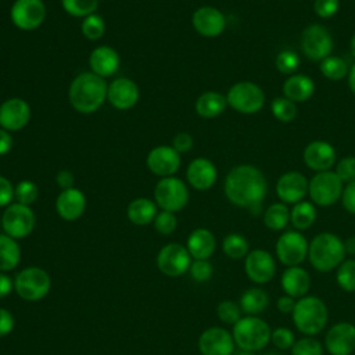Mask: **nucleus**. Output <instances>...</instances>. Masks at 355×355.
Wrapping results in <instances>:
<instances>
[{
  "instance_id": "1",
  "label": "nucleus",
  "mask_w": 355,
  "mask_h": 355,
  "mask_svg": "<svg viewBox=\"0 0 355 355\" xmlns=\"http://www.w3.org/2000/svg\"><path fill=\"white\" fill-rule=\"evenodd\" d=\"M268 184L263 173L254 165H237L225 179V194L227 200L241 208H247L252 215L262 209Z\"/></svg>"
},
{
  "instance_id": "2",
  "label": "nucleus",
  "mask_w": 355,
  "mask_h": 355,
  "mask_svg": "<svg viewBox=\"0 0 355 355\" xmlns=\"http://www.w3.org/2000/svg\"><path fill=\"white\" fill-rule=\"evenodd\" d=\"M108 85L104 78L90 72H82L73 78L68 89V100L80 114L97 111L107 100Z\"/></svg>"
},
{
  "instance_id": "3",
  "label": "nucleus",
  "mask_w": 355,
  "mask_h": 355,
  "mask_svg": "<svg viewBox=\"0 0 355 355\" xmlns=\"http://www.w3.org/2000/svg\"><path fill=\"white\" fill-rule=\"evenodd\" d=\"M344 258V241L330 232L316 234L309 243L308 259L319 272H330L334 268H338Z\"/></svg>"
},
{
  "instance_id": "4",
  "label": "nucleus",
  "mask_w": 355,
  "mask_h": 355,
  "mask_svg": "<svg viewBox=\"0 0 355 355\" xmlns=\"http://www.w3.org/2000/svg\"><path fill=\"white\" fill-rule=\"evenodd\" d=\"M291 315L295 327L305 336L320 333L329 318L326 304L315 295H305L297 300Z\"/></svg>"
},
{
  "instance_id": "5",
  "label": "nucleus",
  "mask_w": 355,
  "mask_h": 355,
  "mask_svg": "<svg viewBox=\"0 0 355 355\" xmlns=\"http://www.w3.org/2000/svg\"><path fill=\"white\" fill-rule=\"evenodd\" d=\"M272 330L269 324L258 316L240 318L239 322L233 324V340L241 351H259L266 347L270 341Z\"/></svg>"
},
{
  "instance_id": "6",
  "label": "nucleus",
  "mask_w": 355,
  "mask_h": 355,
  "mask_svg": "<svg viewBox=\"0 0 355 355\" xmlns=\"http://www.w3.org/2000/svg\"><path fill=\"white\" fill-rule=\"evenodd\" d=\"M344 183L334 171L316 172L308 183V196L311 201L320 207L336 204L343 194Z\"/></svg>"
},
{
  "instance_id": "7",
  "label": "nucleus",
  "mask_w": 355,
  "mask_h": 355,
  "mask_svg": "<svg viewBox=\"0 0 355 355\" xmlns=\"http://www.w3.org/2000/svg\"><path fill=\"white\" fill-rule=\"evenodd\" d=\"M227 105L240 114H255L265 104L263 90L254 82L241 80L234 83L226 94Z\"/></svg>"
},
{
  "instance_id": "8",
  "label": "nucleus",
  "mask_w": 355,
  "mask_h": 355,
  "mask_svg": "<svg viewBox=\"0 0 355 355\" xmlns=\"http://www.w3.org/2000/svg\"><path fill=\"white\" fill-rule=\"evenodd\" d=\"M51 286L49 273L44 269L31 266L22 269L14 282L18 295L26 301H39L47 295Z\"/></svg>"
},
{
  "instance_id": "9",
  "label": "nucleus",
  "mask_w": 355,
  "mask_h": 355,
  "mask_svg": "<svg viewBox=\"0 0 355 355\" xmlns=\"http://www.w3.org/2000/svg\"><path fill=\"white\" fill-rule=\"evenodd\" d=\"M300 46L308 60L320 62L326 57L331 55L333 37L326 26L312 24L302 31Z\"/></svg>"
},
{
  "instance_id": "10",
  "label": "nucleus",
  "mask_w": 355,
  "mask_h": 355,
  "mask_svg": "<svg viewBox=\"0 0 355 355\" xmlns=\"http://www.w3.org/2000/svg\"><path fill=\"white\" fill-rule=\"evenodd\" d=\"M155 204L162 211L176 212L186 207L189 201L187 186L176 176L161 178L154 189Z\"/></svg>"
},
{
  "instance_id": "11",
  "label": "nucleus",
  "mask_w": 355,
  "mask_h": 355,
  "mask_svg": "<svg viewBox=\"0 0 355 355\" xmlns=\"http://www.w3.org/2000/svg\"><path fill=\"white\" fill-rule=\"evenodd\" d=\"M35 220V214L29 205L14 202L6 208L1 216V226L7 236L24 239L33 230Z\"/></svg>"
},
{
  "instance_id": "12",
  "label": "nucleus",
  "mask_w": 355,
  "mask_h": 355,
  "mask_svg": "<svg viewBox=\"0 0 355 355\" xmlns=\"http://www.w3.org/2000/svg\"><path fill=\"white\" fill-rule=\"evenodd\" d=\"M309 243L298 230L284 232L276 241L277 259L286 266H297L308 257Z\"/></svg>"
},
{
  "instance_id": "13",
  "label": "nucleus",
  "mask_w": 355,
  "mask_h": 355,
  "mask_svg": "<svg viewBox=\"0 0 355 355\" xmlns=\"http://www.w3.org/2000/svg\"><path fill=\"white\" fill-rule=\"evenodd\" d=\"M12 24L21 31L37 29L46 18L43 0H15L10 10Z\"/></svg>"
},
{
  "instance_id": "14",
  "label": "nucleus",
  "mask_w": 355,
  "mask_h": 355,
  "mask_svg": "<svg viewBox=\"0 0 355 355\" xmlns=\"http://www.w3.org/2000/svg\"><path fill=\"white\" fill-rule=\"evenodd\" d=\"M158 269L171 277H176L189 270L191 255L186 247L179 243H171L161 248L157 257Z\"/></svg>"
},
{
  "instance_id": "15",
  "label": "nucleus",
  "mask_w": 355,
  "mask_h": 355,
  "mask_svg": "<svg viewBox=\"0 0 355 355\" xmlns=\"http://www.w3.org/2000/svg\"><path fill=\"white\" fill-rule=\"evenodd\" d=\"M244 270L248 279L257 284L268 283L276 273L275 258L265 250H252L247 254Z\"/></svg>"
},
{
  "instance_id": "16",
  "label": "nucleus",
  "mask_w": 355,
  "mask_h": 355,
  "mask_svg": "<svg viewBox=\"0 0 355 355\" xmlns=\"http://www.w3.org/2000/svg\"><path fill=\"white\" fill-rule=\"evenodd\" d=\"M146 164L159 178L173 176L180 168V154L172 146H157L147 154Z\"/></svg>"
},
{
  "instance_id": "17",
  "label": "nucleus",
  "mask_w": 355,
  "mask_h": 355,
  "mask_svg": "<svg viewBox=\"0 0 355 355\" xmlns=\"http://www.w3.org/2000/svg\"><path fill=\"white\" fill-rule=\"evenodd\" d=\"M31 119L29 104L19 97H11L0 104V128L15 132L24 129Z\"/></svg>"
},
{
  "instance_id": "18",
  "label": "nucleus",
  "mask_w": 355,
  "mask_h": 355,
  "mask_svg": "<svg viewBox=\"0 0 355 355\" xmlns=\"http://www.w3.org/2000/svg\"><path fill=\"white\" fill-rule=\"evenodd\" d=\"M324 345L330 355H351L355 351V324L349 322L333 324L326 333Z\"/></svg>"
},
{
  "instance_id": "19",
  "label": "nucleus",
  "mask_w": 355,
  "mask_h": 355,
  "mask_svg": "<svg viewBox=\"0 0 355 355\" xmlns=\"http://www.w3.org/2000/svg\"><path fill=\"white\" fill-rule=\"evenodd\" d=\"M191 24L196 32L205 37H216L226 28L223 12L212 6H202L193 12Z\"/></svg>"
},
{
  "instance_id": "20",
  "label": "nucleus",
  "mask_w": 355,
  "mask_h": 355,
  "mask_svg": "<svg viewBox=\"0 0 355 355\" xmlns=\"http://www.w3.org/2000/svg\"><path fill=\"white\" fill-rule=\"evenodd\" d=\"M309 180L297 171L283 173L276 183V194L284 204H297L308 194Z\"/></svg>"
},
{
  "instance_id": "21",
  "label": "nucleus",
  "mask_w": 355,
  "mask_h": 355,
  "mask_svg": "<svg viewBox=\"0 0 355 355\" xmlns=\"http://www.w3.org/2000/svg\"><path fill=\"white\" fill-rule=\"evenodd\" d=\"M202 355H232L234 351L233 336L222 327H209L198 338Z\"/></svg>"
},
{
  "instance_id": "22",
  "label": "nucleus",
  "mask_w": 355,
  "mask_h": 355,
  "mask_svg": "<svg viewBox=\"0 0 355 355\" xmlns=\"http://www.w3.org/2000/svg\"><path fill=\"white\" fill-rule=\"evenodd\" d=\"M140 92L135 80L129 78H116L108 85L107 100L116 110H129L139 101Z\"/></svg>"
},
{
  "instance_id": "23",
  "label": "nucleus",
  "mask_w": 355,
  "mask_h": 355,
  "mask_svg": "<svg viewBox=\"0 0 355 355\" xmlns=\"http://www.w3.org/2000/svg\"><path fill=\"white\" fill-rule=\"evenodd\" d=\"M304 162L315 172L330 171L336 164V150L324 140H313L304 148Z\"/></svg>"
},
{
  "instance_id": "24",
  "label": "nucleus",
  "mask_w": 355,
  "mask_h": 355,
  "mask_svg": "<svg viewBox=\"0 0 355 355\" xmlns=\"http://www.w3.org/2000/svg\"><path fill=\"white\" fill-rule=\"evenodd\" d=\"M186 178L190 186L194 187L196 190H201V191L208 190L216 182V178H218L216 166L208 158H204V157L194 158L187 166Z\"/></svg>"
},
{
  "instance_id": "25",
  "label": "nucleus",
  "mask_w": 355,
  "mask_h": 355,
  "mask_svg": "<svg viewBox=\"0 0 355 355\" xmlns=\"http://www.w3.org/2000/svg\"><path fill=\"white\" fill-rule=\"evenodd\" d=\"M85 208L86 197L76 187L62 190L55 200V211L65 220H75L80 218L85 212Z\"/></svg>"
},
{
  "instance_id": "26",
  "label": "nucleus",
  "mask_w": 355,
  "mask_h": 355,
  "mask_svg": "<svg viewBox=\"0 0 355 355\" xmlns=\"http://www.w3.org/2000/svg\"><path fill=\"white\" fill-rule=\"evenodd\" d=\"M119 64V54L110 46H98L89 55L90 71L104 79L114 75L118 71Z\"/></svg>"
},
{
  "instance_id": "27",
  "label": "nucleus",
  "mask_w": 355,
  "mask_h": 355,
  "mask_svg": "<svg viewBox=\"0 0 355 355\" xmlns=\"http://www.w3.org/2000/svg\"><path fill=\"white\" fill-rule=\"evenodd\" d=\"M282 287L286 295L300 300L306 295L311 287V277L304 268L298 265L288 266L282 275Z\"/></svg>"
},
{
  "instance_id": "28",
  "label": "nucleus",
  "mask_w": 355,
  "mask_h": 355,
  "mask_svg": "<svg viewBox=\"0 0 355 355\" xmlns=\"http://www.w3.org/2000/svg\"><path fill=\"white\" fill-rule=\"evenodd\" d=\"M315 83L304 73H293L283 83V94L288 100L297 103H304L313 96Z\"/></svg>"
},
{
  "instance_id": "29",
  "label": "nucleus",
  "mask_w": 355,
  "mask_h": 355,
  "mask_svg": "<svg viewBox=\"0 0 355 355\" xmlns=\"http://www.w3.org/2000/svg\"><path fill=\"white\" fill-rule=\"evenodd\" d=\"M216 247L214 234L204 227L196 229L187 239V250L194 259H208Z\"/></svg>"
},
{
  "instance_id": "30",
  "label": "nucleus",
  "mask_w": 355,
  "mask_h": 355,
  "mask_svg": "<svg viewBox=\"0 0 355 355\" xmlns=\"http://www.w3.org/2000/svg\"><path fill=\"white\" fill-rule=\"evenodd\" d=\"M196 112L205 119H212L219 116L227 107L226 96L219 92H204L196 100Z\"/></svg>"
},
{
  "instance_id": "31",
  "label": "nucleus",
  "mask_w": 355,
  "mask_h": 355,
  "mask_svg": "<svg viewBox=\"0 0 355 355\" xmlns=\"http://www.w3.org/2000/svg\"><path fill=\"white\" fill-rule=\"evenodd\" d=\"M157 216V204L146 197L133 200L128 205V218L133 225L146 226Z\"/></svg>"
},
{
  "instance_id": "32",
  "label": "nucleus",
  "mask_w": 355,
  "mask_h": 355,
  "mask_svg": "<svg viewBox=\"0 0 355 355\" xmlns=\"http://www.w3.org/2000/svg\"><path fill=\"white\" fill-rule=\"evenodd\" d=\"M269 304V295L263 288L251 287L245 290L240 297V308L243 312L251 316L262 313Z\"/></svg>"
},
{
  "instance_id": "33",
  "label": "nucleus",
  "mask_w": 355,
  "mask_h": 355,
  "mask_svg": "<svg viewBox=\"0 0 355 355\" xmlns=\"http://www.w3.org/2000/svg\"><path fill=\"white\" fill-rule=\"evenodd\" d=\"M316 219V208L312 201H300L290 209V222L298 230L309 229Z\"/></svg>"
},
{
  "instance_id": "34",
  "label": "nucleus",
  "mask_w": 355,
  "mask_h": 355,
  "mask_svg": "<svg viewBox=\"0 0 355 355\" xmlns=\"http://www.w3.org/2000/svg\"><path fill=\"white\" fill-rule=\"evenodd\" d=\"M21 259V250L17 244L15 239L0 234V270H11L14 269Z\"/></svg>"
},
{
  "instance_id": "35",
  "label": "nucleus",
  "mask_w": 355,
  "mask_h": 355,
  "mask_svg": "<svg viewBox=\"0 0 355 355\" xmlns=\"http://www.w3.org/2000/svg\"><path fill=\"white\" fill-rule=\"evenodd\" d=\"M290 222V209L284 202H275L263 212V223L270 230H282Z\"/></svg>"
},
{
  "instance_id": "36",
  "label": "nucleus",
  "mask_w": 355,
  "mask_h": 355,
  "mask_svg": "<svg viewBox=\"0 0 355 355\" xmlns=\"http://www.w3.org/2000/svg\"><path fill=\"white\" fill-rule=\"evenodd\" d=\"M320 72L330 80H341L348 76L349 68L347 62L338 55H329L320 61Z\"/></svg>"
},
{
  "instance_id": "37",
  "label": "nucleus",
  "mask_w": 355,
  "mask_h": 355,
  "mask_svg": "<svg viewBox=\"0 0 355 355\" xmlns=\"http://www.w3.org/2000/svg\"><path fill=\"white\" fill-rule=\"evenodd\" d=\"M223 252L232 259H240L248 254V241L239 233H230L223 239Z\"/></svg>"
},
{
  "instance_id": "38",
  "label": "nucleus",
  "mask_w": 355,
  "mask_h": 355,
  "mask_svg": "<svg viewBox=\"0 0 355 355\" xmlns=\"http://www.w3.org/2000/svg\"><path fill=\"white\" fill-rule=\"evenodd\" d=\"M273 116L280 122H291L297 116V104L287 97H276L270 104Z\"/></svg>"
},
{
  "instance_id": "39",
  "label": "nucleus",
  "mask_w": 355,
  "mask_h": 355,
  "mask_svg": "<svg viewBox=\"0 0 355 355\" xmlns=\"http://www.w3.org/2000/svg\"><path fill=\"white\" fill-rule=\"evenodd\" d=\"M82 35L87 40H98L105 33V21L98 14H90L83 18L80 25Z\"/></svg>"
},
{
  "instance_id": "40",
  "label": "nucleus",
  "mask_w": 355,
  "mask_h": 355,
  "mask_svg": "<svg viewBox=\"0 0 355 355\" xmlns=\"http://www.w3.org/2000/svg\"><path fill=\"white\" fill-rule=\"evenodd\" d=\"M336 280L340 288L347 293L355 291V259H344L337 268Z\"/></svg>"
},
{
  "instance_id": "41",
  "label": "nucleus",
  "mask_w": 355,
  "mask_h": 355,
  "mask_svg": "<svg viewBox=\"0 0 355 355\" xmlns=\"http://www.w3.org/2000/svg\"><path fill=\"white\" fill-rule=\"evenodd\" d=\"M61 6L69 15L85 18L96 12L98 0H61Z\"/></svg>"
},
{
  "instance_id": "42",
  "label": "nucleus",
  "mask_w": 355,
  "mask_h": 355,
  "mask_svg": "<svg viewBox=\"0 0 355 355\" xmlns=\"http://www.w3.org/2000/svg\"><path fill=\"white\" fill-rule=\"evenodd\" d=\"M275 65L279 72L284 75H293L301 65L300 55L294 50H282L275 60Z\"/></svg>"
},
{
  "instance_id": "43",
  "label": "nucleus",
  "mask_w": 355,
  "mask_h": 355,
  "mask_svg": "<svg viewBox=\"0 0 355 355\" xmlns=\"http://www.w3.org/2000/svg\"><path fill=\"white\" fill-rule=\"evenodd\" d=\"M39 197V187L32 180H21L14 189V198L24 205L33 204Z\"/></svg>"
},
{
  "instance_id": "44",
  "label": "nucleus",
  "mask_w": 355,
  "mask_h": 355,
  "mask_svg": "<svg viewBox=\"0 0 355 355\" xmlns=\"http://www.w3.org/2000/svg\"><path fill=\"white\" fill-rule=\"evenodd\" d=\"M291 355H323V348L316 338L306 336L293 344Z\"/></svg>"
},
{
  "instance_id": "45",
  "label": "nucleus",
  "mask_w": 355,
  "mask_h": 355,
  "mask_svg": "<svg viewBox=\"0 0 355 355\" xmlns=\"http://www.w3.org/2000/svg\"><path fill=\"white\" fill-rule=\"evenodd\" d=\"M216 313L218 318L227 324H234L236 322H239V319L241 318V308L240 305H237L233 301H222L219 302L218 308H216Z\"/></svg>"
},
{
  "instance_id": "46",
  "label": "nucleus",
  "mask_w": 355,
  "mask_h": 355,
  "mask_svg": "<svg viewBox=\"0 0 355 355\" xmlns=\"http://www.w3.org/2000/svg\"><path fill=\"white\" fill-rule=\"evenodd\" d=\"M176 225H178L176 216L173 212H169V211H161L159 214H157L154 219L155 230L161 234H171L176 229Z\"/></svg>"
},
{
  "instance_id": "47",
  "label": "nucleus",
  "mask_w": 355,
  "mask_h": 355,
  "mask_svg": "<svg viewBox=\"0 0 355 355\" xmlns=\"http://www.w3.org/2000/svg\"><path fill=\"white\" fill-rule=\"evenodd\" d=\"M334 172L337 176L341 179L343 183H349L355 180V157H344L341 158L337 165Z\"/></svg>"
},
{
  "instance_id": "48",
  "label": "nucleus",
  "mask_w": 355,
  "mask_h": 355,
  "mask_svg": "<svg viewBox=\"0 0 355 355\" xmlns=\"http://www.w3.org/2000/svg\"><path fill=\"white\" fill-rule=\"evenodd\" d=\"M270 341L277 347L279 349H288L295 343L294 333L287 327H277L270 334Z\"/></svg>"
},
{
  "instance_id": "49",
  "label": "nucleus",
  "mask_w": 355,
  "mask_h": 355,
  "mask_svg": "<svg viewBox=\"0 0 355 355\" xmlns=\"http://www.w3.org/2000/svg\"><path fill=\"white\" fill-rule=\"evenodd\" d=\"M340 7V0H315L313 11L318 17L327 19L337 14Z\"/></svg>"
},
{
  "instance_id": "50",
  "label": "nucleus",
  "mask_w": 355,
  "mask_h": 355,
  "mask_svg": "<svg viewBox=\"0 0 355 355\" xmlns=\"http://www.w3.org/2000/svg\"><path fill=\"white\" fill-rule=\"evenodd\" d=\"M190 275L197 282H205L212 275V265L208 262V259H196L190 268Z\"/></svg>"
},
{
  "instance_id": "51",
  "label": "nucleus",
  "mask_w": 355,
  "mask_h": 355,
  "mask_svg": "<svg viewBox=\"0 0 355 355\" xmlns=\"http://www.w3.org/2000/svg\"><path fill=\"white\" fill-rule=\"evenodd\" d=\"M341 204L349 212L355 215V180L345 183L341 194Z\"/></svg>"
},
{
  "instance_id": "52",
  "label": "nucleus",
  "mask_w": 355,
  "mask_h": 355,
  "mask_svg": "<svg viewBox=\"0 0 355 355\" xmlns=\"http://www.w3.org/2000/svg\"><path fill=\"white\" fill-rule=\"evenodd\" d=\"M193 144H194V140H193L191 135L187 133V132H180V133H178V135L173 137V140H172V147H173L179 154L190 151V150L193 148Z\"/></svg>"
},
{
  "instance_id": "53",
  "label": "nucleus",
  "mask_w": 355,
  "mask_h": 355,
  "mask_svg": "<svg viewBox=\"0 0 355 355\" xmlns=\"http://www.w3.org/2000/svg\"><path fill=\"white\" fill-rule=\"evenodd\" d=\"M14 189L12 183L6 176L0 175V207L11 204L14 200Z\"/></svg>"
},
{
  "instance_id": "54",
  "label": "nucleus",
  "mask_w": 355,
  "mask_h": 355,
  "mask_svg": "<svg viewBox=\"0 0 355 355\" xmlns=\"http://www.w3.org/2000/svg\"><path fill=\"white\" fill-rule=\"evenodd\" d=\"M14 324H15V320L11 312L4 308H0V337L10 334L14 329Z\"/></svg>"
},
{
  "instance_id": "55",
  "label": "nucleus",
  "mask_w": 355,
  "mask_h": 355,
  "mask_svg": "<svg viewBox=\"0 0 355 355\" xmlns=\"http://www.w3.org/2000/svg\"><path fill=\"white\" fill-rule=\"evenodd\" d=\"M55 182H57V184H58L62 190H67V189L73 187L75 178H73L72 172H69L68 169H62V171H60V172L57 173Z\"/></svg>"
},
{
  "instance_id": "56",
  "label": "nucleus",
  "mask_w": 355,
  "mask_h": 355,
  "mask_svg": "<svg viewBox=\"0 0 355 355\" xmlns=\"http://www.w3.org/2000/svg\"><path fill=\"white\" fill-rule=\"evenodd\" d=\"M12 146H14V141L10 132L0 128V155H6L7 153H10Z\"/></svg>"
},
{
  "instance_id": "57",
  "label": "nucleus",
  "mask_w": 355,
  "mask_h": 355,
  "mask_svg": "<svg viewBox=\"0 0 355 355\" xmlns=\"http://www.w3.org/2000/svg\"><path fill=\"white\" fill-rule=\"evenodd\" d=\"M295 302H297V301H295L293 297H290V295H282V297L277 300L276 305H277V309H279L282 313H293L294 306H295Z\"/></svg>"
},
{
  "instance_id": "58",
  "label": "nucleus",
  "mask_w": 355,
  "mask_h": 355,
  "mask_svg": "<svg viewBox=\"0 0 355 355\" xmlns=\"http://www.w3.org/2000/svg\"><path fill=\"white\" fill-rule=\"evenodd\" d=\"M12 290V282L8 276L0 273V298L8 295Z\"/></svg>"
},
{
  "instance_id": "59",
  "label": "nucleus",
  "mask_w": 355,
  "mask_h": 355,
  "mask_svg": "<svg viewBox=\"0 0 355 355\" xmlns=\"http://www.w3.org/2000/svg\"><path fill=\"white\" fill-rule=\"evenodd\" d=\"M344 248H345V254L355 255V236H351L344 241Z\"/></svg>"
},
{
  "instance_id": "60",
  "label": "nucleus",
  "mask_w": 355,
  "mask_h": 355,
  "mask_svg": "<svg viewBox=\"0 0 355 355\" xmlns=\"http://www.w3.org/2000/svg\"><path fill=\"white\" fill-rule=\"evenodd\" d=\"M348 86L352 94H355V64L349 68V72H348Z\"/></svg>"
},
{
  "instance_id": "61",
  "label": "nucleus",
  "mask_w": 355,
  "mask_h": 355,
  "mask_svg": "<svg viewBox=\"0 0 355 355\" xmlns=\"http://www.w3.org/2000/svg\"><path fill=\"white\" fill-rule=\"evenodd\" d=\"M349 50H351V54L355 57V33L352 35L351 37V42H349Z\"/></svg>"
},
{
  "instance_id": "62",
  "label": "nucleus",
  "mask_w": 355,
  "mask_h": 355,
  "mask_svg": "<svg viewBox=\"0 0 355 355\" xmlns=\"http://www.w3.org/2000/svg\"><path fill=\"white\" fill-rule=\"evenodd\" d=\"M237 355H255V352H251V351H241V352H239Z\"/></svg>"
},
{
  "instance_id": "63",
  "label": "nucleus",
  "mask_w": 355,
  "mask_h": 355,
  "mask_svg": "<svg viewBox=\"0 0 355 355\" xmlns=\"http://www.w3.org/2000/svg\"><path fill=\"white\" fill-rule=\"evenodd\" d=\"M265 355H280V354H276V352H269V354H265Z\"/></svg>"
}]
</instances>
